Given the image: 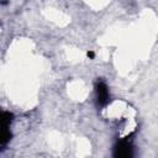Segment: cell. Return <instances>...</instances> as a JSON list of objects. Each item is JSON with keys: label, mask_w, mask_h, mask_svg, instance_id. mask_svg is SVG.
Listing matches in <instances>:
<instances>
[{"label": "cell", "mask_w": 158, "mask_h": 158, "mask_svg": "<svg viewBox=\"0 0 158 158\" xmlns=\"http://www.w3.org/2000/svg\"><path fill=\"white\" fill-rule=\"evenodd\" d=\"M95 89H96L98 104H99V105H101V106L106 105V104L109 102V98H110L107 85H106V84H105L102 80H100V81H98V83H96Z\"/></svg>", "instance_id": "cell-3"}, {"label": "cell", "mask_w": 158, "mask_h": 158, "mask_svg": "<svg viewBox=\"0 0 158 158\" xmlns=\"http://www.w3.org/2000/svg\"><path fill=\"white\" fill-rule=\"evenodd\" d=\"M114 158H133V146L128 137L120 139L114 147Z\"/></svg>", "instance_id": "cell-2"}, {"label": "cell", "mask_w": 158, "mask_h": 158, "mask_svg": "<svg viewBox=\"0 0 158 158\" xmlns=\"http://www.w3.org/2000/svg\"><path fill=\"white\" fill-rule=\"evenodd\" d=\"M86 56H88L89 58H94V57H95V53H94L93 51H89V52L86 53Z\"/></svg>", "instance_id": "cell-4"}, {"label": "cell", "mask_w": 158, "mask_h": 158, "mask_svg": "<svg viewBox=\"0 0 158 158\" xmlns=\"http://www.w3.org/2000/svg\"><path fill=\"white\" fill-rule=\"evenodd\" d=\"M14 115L7 111H0V144H5L11 139L10 123L12 121Z\"/></svg>", "instance_id": "cell-1"}]
</instances>
